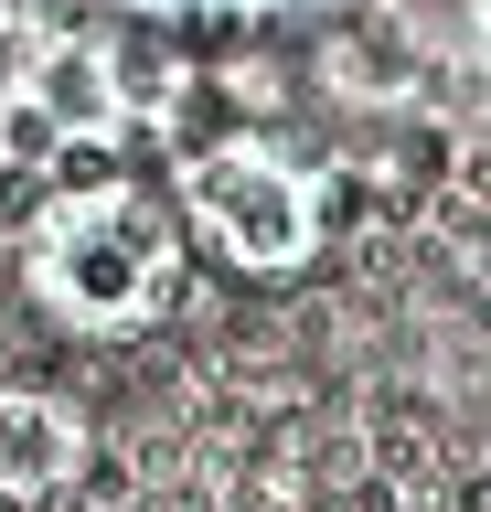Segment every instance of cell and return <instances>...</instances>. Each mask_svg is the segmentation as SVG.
<instances>
[{
  "label": "cell",
  "mask_w": 491,
  "mask_h": 512,
  "mask_svg": "<svg viewBox=\"0 0 491 512\" xmlns=\"http://www.w3.org/2000/svg\"><path fill=\"white\" fill-rule=\"evenodd\" d=\"M481 43H491V0H481Z\"/></svg>",
  "instance_id": "6"
},
{
  "label": "cell",
  "mask_w": 491,
  "mask_h": 512,
  "mask_svg": "<svg viewBox=\"0 0 491 512\" xmlns=\"http://www.w3.org/2000/svg\"><path fill=\"white\" fill-rule=\"evenodd\" d=\"M139 22H267V11H299V0H118Z\"/></svg>",
  "instance_id": "5"
},
{
  "label": "cell",
  "mask_w": 491,
  "mask_h": 512,
  "mask_svg": "<svg viewBox=\"0 0 491 512\" xmlns=\"http://www.w3.org/2000/svg\"><path fill=\"white\" fill-rule=\"evenodd\" d=\"M193 235L171 214V192H150L139 171H65L22 224V288L33 310L75 342H139L182 310V267Z\"/></svg>",
  "instance_id": "1"
},
{
  "label": "cell",
  "mask_w": 491,
  "mask_h": 512,
  "mask_svg": "<svg viewBox=\"0 0 491 512\" xmlns=\"http://www.w3.org/2000/svg\"><path fill=\"white\" fill-rule=\"evenodd\" d=\"M171 214H182V235H193L214 267H235V278H299V267L321 256V182H310L278 139H257V128L203 139V150L171 171Z\"/></svg>",
  "instance_id": "2"
},
{
  "label": "cell",
  "mask_w": 491,
  "mask_h": 512,
  "mask_svg": "<svg viewBox=\"0 0 491 512\" xmlns=\"http://www.w3.org/2000/svg\"><path fill=\"white\" fill-rule=\"evenodd\" d=\"M86 470V406L54 384H0V502H54Z\"/></svg>",
  "instance_id": "3"
},
{
  "label": "cell",
  "mask_w": 491,
  "mask_h": 512,
  "mask_svg": "<svg viewBox=\"0 0 491 512\" xmlns=\"http://www.w3.org/2000/svg\"><path fill=\"white\" fill-rule=\"evenodd\" d=\"M22 96H33L43 118L65 128V150L118 128V75H107L97 43H43V54H33V86H22Z\"/></svg>",
  "instance_id": "4"
}]
</instances>
